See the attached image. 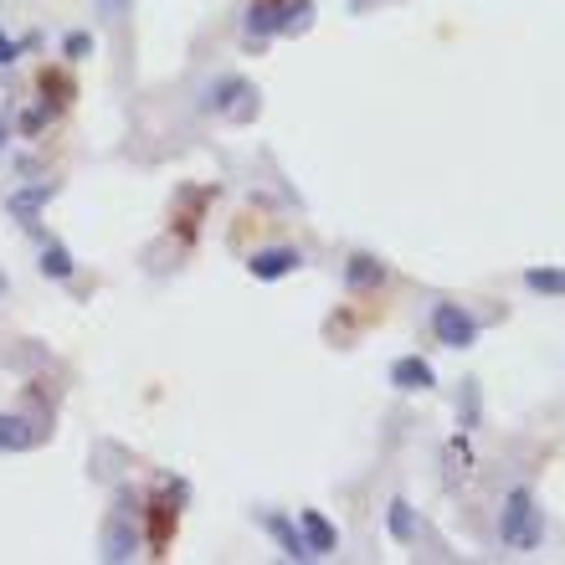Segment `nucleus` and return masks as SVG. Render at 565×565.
Instances as JSON below:
<instances>
[{
	"label": "nucleus",
	"instance_id": "f257e3e1",
	"mask_svg": "<svg viewBox=\"0 0 565 565\" xmlns=\"http://www.w3.org/2000/svg\"><path fill=\"white\" fill-rule=\"evenodd\" d=\"M540 535H545V524H540V504L530 489H509L504 499V514H499V545L514 555H530L540 551Z\"/></svg>",
	"mask_w": 565,
	"mask_h": 565
},
{
	"label": "nucleus",
	"instance_id": "f03ea898",
	"mask_svg": "<svg viewBox=\"0 0 565 565\" xmlns=\"http://www.w3.org/2000/svg\"><path fill=\"white\" fill-rule=\"evenodd\" d=\"M431 334H437V344H447V350H473L478 319L462 309V303H437V309H431Z\"/></svg>",
	"mask_w": 565,
	"mask_h": 565
},
{
	"label": "nucleus",
	"instance_id": "7ed1b4c3",
	"mask_svg": "<svg viewBox=\"0 0 565 565\" xmlns=\"http://www.w3.org/2000/svg\"><path fill=\"white\" fill-rule=\"evenodd\" d=\"M298 268H303V253H298V247H263V253L247 257V273H253L257 282H278Z\"/></svg>",
	"mask_w": 565,
	"mask_h": 565
},
{
	"label": "nucleus",
	"instance_id": "20e7f679",
	"mask_svg": "<svg viewBox=\"0 0 565 565\" xmlns=\"http://www.w3.org/2000/svg\"><path fill=\"white\" fill-rule=\"evenodd\" d=\"M391 386L396 391H431L437 386V371H431L422 355H402L391 365Z\"/></svg>",
	"mask_w": 565,
	"mask_h": 565
},
{
	"label": "nucleus",
	"instance_id": "39448f33",
	"mask_svg": "<svg viewBox=\"0 0 565 565\" xmlns=\"http://www.w3.org/2000/svg\"><path fill=\"white\" fill-rule=\"evenodd\" d=\"M298 530H303V540H309V555L313 561H324V555H334V545H340V535H334V524L319 514V509H303V520H298Z\"/></svg>",
	"mask_w": 565,
	"mask_h": 565
},
{
	"label": "nucleus",
	"instance_id": "423d86ee",
	"mask_svg": "<svg viewBox=\"0 0 565 565\" xmlns=\"http://www.w3.org/2000/svg\"><path fill=\"white\" fill-rule=\"evenodd\" d=\"M282 26V0H253L247 6V42H268Z\"/></svg>",
	"mask_w": 565,
	"mask_h": 565
},
{
	"label": "nucleus",
	"instance_id": "0eeeda50",
	"mask_svg": "<svg viewBox=\"0 0 565 565\" xmlns=\"http://www.w3.org/2000/svg\"><path fill=\"white\" fill-rule=\"evenodd\" d=\"M52 195H57V185H46V180H42V185H26V191H15L6 206H11V216H15L21 226H36V211H42Z\"/></svg>",
	"mask_w": 565,
	"mask_h": 565
},
{
	"label": "nucleus",
	"instance_id": "6e6552de",
	"mask_svg": "<svg viewBox=\"0 0 565 565\" xmlns=\"http://www.w3.org/2000/svg\"><path fill=\"white\" fill-rule=\"evenodd\" d=\"M170 540H175V504H170V499H154V504H149V545H154V555L170 551Z\"/></svg>",
	"mask_w": 565,
	"mask_h": 565
},
{
	"label": "nucleus",
	"instance_id": "1a4fd4ad",
	"mask_svg": "<svg viewBox=\"0 0 565 565\" xmlns=\"http://www.w3.org/2000/svg\"><path fill=\"white\" fill-rule=\"evenodd\" d=\"M36 422L31 417H0V452H26V447H36Z\"/></svg>",
	"mask_w": 565,
	"mask_h": 565
},
{
	"label": "nucleus",
	"instance_id": "9d476101",
	"mask_svg": "<svg viewBox=\"0 0 565 565\" xmlns=\"http://www.w3.org/2000/svg\"><path fill=\"white\" fill-rule=\"evenodd\" d=\"M268 530H273V540L282 545V555H288V561H313V555H309V540H303V530H294V524L282 520V514H268Z\"/></svg>",
	"mask_w": 565,
	"mask_h": 565
},
{
	"label": "nucleus",
	"instance_id": "9b49d317",
	"mask_svg": "<svg viewBox=\"0 0 565 565\" xmlns=\"http://www.w3.org/2000/svg\"><path fill=\"white\" fill-rule=\"evenodd\" d=\"M36 268H42V278H52V282H67L73 278V253H67V247H62V242H46L42 247V263H36Z\"/></svg>",
	"mask_w": 565,
	"mask_h": 565
},
{
	"label": "nucleus",
	"instance_id": "f8f14e48",
	"mask_svg": "<svg viewBox=\"0 0 565 565\" xmlns=\"http://www.w3.org/2000/svg\"><path fill=\"white\" fill-rule=\"evenodd\" d=\"M386 530H391V540H402V545H412V540H417V514H412V504H406V499H391Z\"/></svg>",
	"mask_w": 565,
	"mask_h": 565
},
{
	"label": "nucleus",
	"instance_id": "ddd939ff",
	"mask_svg": "<svg viewBox=\"0 0 565 565\" xmlns=\"http://www.w3.org/2000/svg\"><path fill=\"white\" fill-rule=\"evenodd\" d=\"M524 288L551 294V298H565V268H530V273H524Z\"/></svg>",
	"mask_w": 565,
	"mask_h": 565
},
{
	"label": "nucleus",
	"instance_id": "4468645a",
	"mask_svg": "<svg viewBox=\"0 0 565 565\" xmlns=\"http://www.w3.org/2000/svg\"><path fill=\"white\" fill-rule=\"evenodd\" d=\"M344 278H350V288H371V282H381L386 278V268L375 263V257H350V268H344Z\"/></svg>",
	"mask_w": 565,
	"mask_h": 565
},
{
	"label": "nucleus",
	"instance_id": "2eb2a0df",
	"mask_svg": "<svg viewBox=\"0 0 565 565\" xmlns=\"http://www.w3.org/2000/svg\"><path fill=\"white\" fill-rule=\"evenodd\" d=\"M309 15H313V0H282V26L278 36H294V31L309 26Z\"/></svg>",
	"mask_w": 565,
	"mask_h": 565
},
{
	"label": "nucleus",
	"instance_id": "dca6fc26",
	"mask_svg": "<svg viewBox=\"0 0 565 565\" xmlns=\"http://www.w3.org/2000/svg\"><path fill=\"white\" fill-rule=\"evenodd\" d=\"M232 98H247V83H242V77H226V83H216V88L206 93V108H216V114H222V108H232Z\"/></svg>",
	"mask_w": 565,
	"mask_h": 565
},
{
	"label": "nucleus",
	"instance_id": "f3484780",
	"mask_svg": "<svg viewBox=\"0 0 565 565\" xmlns=\"http://www.w3.org/2000/svg\"><path fill=\"white\" fill-rule=\"evenodd\" d=\"M93 46H98V42H93L88 31H73V36L62 42V52H67V62H88V57H93Z\"/></svg>",
	"mask_w": 565,
	"mask_h": 565
},
{
	"label": "nucleus",
	"instance_id": "a211bd4d",
	"mask_svg": "<svg viewBox=\"0 0 565 565\" xmlns=\"http://www.w3.org/2000/svg\"><path fill=\"white\" fill-rule=\"evenodd\" d=\"M129 555H135V535H124V530H108L104 561H129Z\"/></svg>",
	"mask_w": 565,
	"mask_h": 565
},
{
	"label": "nucleus",
	"instance_id": "6ab92c4d",
	"mask_svg": "<svg viewBox=\"0 0 565 565\" xmlns=\"http://www.w3.org/2000/svg\"><path fill=\"white\" fill-rule=\"evenodd\" d=\"M447 462H452V473H468V443H458V437H452V443H447Z\"/></svg>",
	"mask_w": 565,
	"mask_h": 565
},
{
	"label": "nucleus",
	"instance_id": "aec40b11",
	"mask_svg": "<svg viewBox=\"0 0 565 565\" xmlns=\"http://www.w3.org/2000/svg\"><path fill=\"white\" fill-rule=\"evenodd\" d=\"M21 46H26V42H15V36H6V31H0V67H11V62L21 57Z\"/></svg>",
	"mask_w": 565,
	"mask_h": 565
},
{
	"label": "nucleus",
	"instance_id": "412c9836",
	"mask_svg": "<svg viewBox=\"0 0 565 565\" xmlns=\"http://www.w3.org/2000/svg\"><path fill=\"white\" fill-rule=\"evenodd\" d=\"M0 139H6V129H0Z\"/></svg>",
	"mask_w": 565,
	"mask_h": 565
},
{
	"label": "nucleus",
	"instance_id": "4be33fe9",
	"mask_svg": "<svg viewBox=\"0 0 565 565\" xmlns=\"http://www.w3.org/2000/svg\"><path fill=\"white\" fill-rule=\"evenodd\" d=\"M355 6H365V0H355Z\"/></svg>",
	"mask_w": 565,
	"mask_h": 565
}]
</instances>
